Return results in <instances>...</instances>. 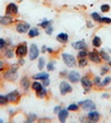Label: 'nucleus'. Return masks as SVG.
<instances>
[{
    "label": "nucleus",
    "mask_w": 111,
    "mask_h": 123,
    "mask_svg": "<svg viewBox=\"0 0 111 123\" xmlns=\"http://www.w3.org/2000/svg\"><path fill=\"white\" fill-rule=\"evenodd\" d=\"M15 56L18 58H24L26 55H28V47L25 43H22V44L18 45L15 48Z\"/></svg>",
    "instance_id": "obj_3"
},
{
    "label": "nucleus",
    "mask_w": 111,
    "mask_h": 123,
    "mask_svg": "<svg viewBox=\"0 0 111 123\" xmlns=\"http://www.w3.org/2000/svg\"><path fill=\"white\" fill-rule=\"evenodd\" d=\"M36 119H37V116L36 114H34V113H30L27 116V119H26V122H35L36 121Z\"/></svg>",
    "instance_id": "obj_35"
},
{
    "label": "nucleus",
    "mask_w": 111,
    "mask_h": 123,
    "mask_svg": "<svg viewBox=\"0 0 111 123\" xmlns=\"http://www.w3.org/2000/svg\"><path fill=\"white\" fill-rule=\"evenodd\" d=\"M62 59H63L64 64L67 65V67H69V68H74V67H76L77 65V62H76L75 57L72 56V55H70V54H65V52H63L62 54Z\"/></svg>",
    "instance_id": "obj_2"
},
{
    "label": "nucleus",
    "mask_w": 111,
    "mask_h": 123,
    "mask_svg": "<svg viewBox=\"0 0 111 123\" xmlns=\"http://www.w3.org/2000/svg\"><path fill=\"white\" fill-rule=\"evenodd\" d=\"M50 25H52V21H50V20H44V21L43 22H40L39 24H38V26H39V27H42V28H47L48 27V26H50Z\"/></svg>",
    "instance_id": "obj_26"
},
{
    "label": "nucleus",
    "mask_w": 111,
    "mask_h": 123,
    "mask_svg": "<svg viewBox=\"0 0 111 123\" xmlns=\"http://www.w3.org/2000/svg\"><path fill=\"white\" fill-rule=\"evenodd\" d=\"M8 104H9V101H8L7 95H1L0 94V106H7Z\"/></svg>",
    "instance_id": "obj_31"
},
{
    "label": "nucleus",
    "mask_w": 111,
    "mask_h": 123,
    "mask_svg": "<svg viewBox=\"0 0 111 123\" xmlns=\"http://www.w3.org/2000/svg\"><path fill=\"white\" fill-rule=\"evenodd\" d=\"M18 13V6L15 5L14 2H10L9 5L7 6V8H6V14L7 15H16V14Z\"/></svg>",
    "instance_id": "obj_11"
},
{
    "label": "nucleus",
    "mask_w": 111,
    "mask_h": 123,
    "mask_svg": "<svg viewBox=\"0 0 111 123\" xmlns=\"http://www.w3.org/2000/svg\"><path fill=\"white\" fill-rule=\"evenodd\" d=\"M72 47H73L74 49H76V50H81V49H86V50H87L88 49L87 45H86V43L84 42V40H77V42L73 43Z\"/></svg>",
    "instance_id": "obj_17"
},
{
    "label": "nucleus",
    "mask_w": 111,
    "mask_h": 123,
    "mask_svg": "<svg viewBox=\"0 0 111 123\" xmlns=\"http://www.w3.org/2000/svg\"><path fill=\"white\" fill-rule=\"evenodd\" d=\"M8 47V43L5 38H0V51L1 50H5L6 48Z\"/></svg>",
    "instance_id": "obj_34"
},
{
    "label": "nucleus",
    "mask_w": 111,
    "mask_h": 123,
    "mask_svg": "<svg viewBox=\"0 0 111 123\" xmlns=\"http://www.w3.org/2000/svg\"><path fill=\"white\" fill-rule=\"evenodd\" d=\"M87 119L90 121V122H98L100 119V113L98 111H96V109L90 110V111H88Z\"/></svg>",
    "instance_id": "obj_14"
},
{
    "label": "nucleus",
    "mask_w": 111,
    "mask_h": 123,
    "mask_svg": "<svg viewBox=\"0 0 111 123\" xmlns=\"http://www.w3.org/2000/svg\"><path fill=\"white\" fill-rule=\"evenodd\" d=\"M102 97H104V98H109V97H110V94H108V93H105L104 95H102Z\"/></svg>",
    "instance_id": "obj_49"
},
{
    "label": "nucleus",
    "mask_w": 111,
    "mask_h": 123,
    "mask_svg": "<svg viewBox=\"0 0 111 123\" xmlns=\"http://www.w3.org/2000/svg\"><path fill=\"white\" fill-rule=\"evenodd\" d=\"M45 65H46V61H45V58L44 57H40V58H38V63H37V68L39 70H43L45 68Z\"/></svg>",
    "instance_id": "obj_28"
},
{
    "label": "nucleus",
    "mask_w": 111,
    "mask_h": 123,
    "mask_svg": "<svg viewBox=\"0 0 111 123\" xmlns=\"http://www.w3.org/2000/svg\"><path fill=\"white\" fill-rule=\"evenodd\" d=\"M55 61H50V62L49 63H47V70H48V71H53V70H55Z\"/></svg>",
    "instance_id": "obj_38"
},
{
    "label": "nucleus",
    "mask_w": 111,
    "mask_h": 123,
    "mask_svg": "<svg viewBox=\"0 0 111 123\" xmlns=\"http://www.w3.org/2000/svg\"><path fill=\"white\" fill-rule=\"evenodd\" d=\"M110 83H111V77L110 76H106L104 79V81L101 82V85H102V87H105V86L109 85Z\"/></svg>",
    "instance_id": "obj_37"
},
{
    "label": "nucleus",
    "mask_w": 111,
    "mask_h": 123,
    "mask_svg": "<svg viewBox=\"0 0 111 123\" xmlns=\"http://www.w3.org/2000/svg\"><path fill=\"white\" fill-rule=\"evenodd\" d=\"M110 52H111V50H110Z\"/></svg>",
    "instance_id": "obj_52"
},
{
    "label": "nucleus",
    "mask_w": 111,
    "mask_h": 123,
    "mask_svg": "<svg viewBox=\"0 0 111 123\" xmlns=\"http://www.w3.org/2000/svg\"><path fill=\"white\" fill-rule=\"evenodd\" d=\"M31 28V25L27 22H18L15 25V31L18 34H24V33H27Z\"/></svg>",
    "instance_id": "obj_9"
},
{
    "label": "nucleus",
    "mask_w": 111,
    "mask_h": 123,
    "mask_svg": "<svg viewBox=\"0 0 111 123\" xmlns=\"http://www.w3.org/2000/svg\"><path fill=\"white\" fill-rule=\"evenodd\" d=\"M110 112H111V109H110Z\"/></svg>",
    "instance_id": "obj_51"
},
{
    "label": "nucleus",
    "mask_w": 111,
    "mask_h": 123,
    "mask_svg": "<svg viewBox=\"0 0 111 123\" xmlns=\"http://www.w3.org/2000/svg\"><path fill=\"white\" fill-rule=\"evenodd\" d=\"M90 16H92V19L94 20V21L98 22V23H101V19H102V16L100 15L99 13H97V12H92V13L90 14Z\"/></svg>",
    "instance_id": "obj_27"
},
{
    "label": "nucleus",
    "mask_w": 111,
    "mask_h": 123,
    "mask_svg": "<svg viewBox=\"0 0 111 123\" xmlns=\"http://www.w3.org/2000/svg\"><path fill=\"white\" fill-rule=\"evenodd\" d=\"M3 70H5V63H3V61L0 60V73L2 72Z\"/></svg>",
    "instance_id": "obj_44"
},
{
    "label": "nucleus",
    "mask_w": 111,
    "mask_h": 123,
    "mask_svg": "<svg viewBox=\"0 0 111 123\" xmlns=\"http://www.w3.org/2000/svg\"><path fill=\"white\" fill-rule=\"evenodd\" d=\"M14 50L13 48H10V47H7V48L5 49V52H3V56H5V58L7 59H12L14 57Z\"/></svg>",
    "instance_id": "obj_21"
},
{
    "label": "nucleus",
    "mask_w": 111,
    "mask_h": 123,
    "mask_svg": "<svg viewBox=\"0 0 111 123\" xmlns=\"http://www.w3.org/2000/svg\"><path fill=\"white\" fill-rule=\"evenodd\" d=\"M42 52H47V46H43L42 47Z\"/></svg>",
    "instance_id": "obj_48"
},
{
    "label": "nucleus",
    "mask_w": 111,
    "mask_h": 123,
    "mask_svg": "<svg viewBox=\"0 0 111 123\" xmlns=\"http://www.w3.org/2000/svg\"><path fill=\"white\" fill-rule=\"evenodd\" d=\"M44 86H43V83H40V82H38L37 80H35L34 82L32 83V85H31V88L33 89V91L37 92V91H39L40 88H43Z\"/></svg>",
    "instance_id": "obj_22"
},
{
    "label": "nucleus",
    "mask_w": 111,
    "mask_h": 123,
    "mask_svg": "<svg viewBox=\"0 0 111 123\" xmlns=\"http://www.w3.org/2000/svg\"><path fill=\"white\" fill-rule=\"evenodd\" d=\"M57 40H58L60 44H65V43H68V40H69V35L64 32L60 33V34L57 35Z\"/></svg>",
    "instance_id": "obj_18"
},
{
    "label": "nucleus",
    "mask_w": 111,
    "mask_h": 123,
    "mask_svg": "<svg viewBox=\"0 0 111 123\" xmlns=\"http://www.w3.org/2000/svg\"><path fill=\"white\" fill-rule=\"evenodd\" d=\"M20 85H21L22 89H23L24 92H27L28 89H30L32 83H31L30 79H28L27 76H22L21 77V81H20Z\"/></svg>",
    "instance_id": "obj_15"
},
{
    "label": "nucleus",
    "mask_w": 111,
    "mask_h": 123,
    "mask_svg": "<svg viewBox=\"0 0 111 123\" xmlns=\"http://www.w3.org/2000/svg\"><path fill=\"white\" fill-rule=\"evenodd\" d=\"M92 47H95V48H99V47L101 46V38H100L99 36H95V37L92 38Z\"/></svg>",
    "instance_id": "obj_23"
},
{
    "label": "nucleus",
    "mask_w": 111,
    "mask_h": 123,
    "mask_svg": "<svg viewBox=\"0 0 111 123\" xmlns=\"http://www.w3.org/2000/svg\"><path fill=\"white\" fill-rule=\"evenodd\" d=\"M92 83H94V86H96L97 88H100V87H102L101 80H100L99 76H95V77H94V81H92Z\"/></svg>",
    "instance_id": "obj_30"
},
{
    "label": "nucleus",
    "mask_w": 111,
    "mask_h": 123,
    "mask_svg": "<svg viewBox=\"0 0 111 123\" xmlns=\"http://www.w3.org/2000/svg\"><path fill=\"white\" fill-rule=\"evenodd\" d=\"M7 98H8L9 104H16V102H18V100L21 99V94H20L18 91L15 89V91H12L10 93H8Z\"/></svg>",
    "instance_id": "obj_7"
},
{
    "label": "nucleus",
    "mask_w": 111,
    "mask_h": 123,
    "mask_svg": "<svg viewBox=\"0 0 111 123\" xmlns=\"http://www.w3.org/2000/svg\"><path fill=\"white\" fill-rule=\"evenodd\" d=\"M101 23L110 24V23H111V19H110V18H107V16H102V19H101Z\"/></svg>",
    "instance_id": "obj_40"
},
{
    "label": "nucleus",
    "mask_w": 111,
    "mask_h": 123,
    "mask_svg": "<svg viewBox=\"0 0 111 123\" xmlns=\"http://www.w3.org/2000/svg\"><path fill=\"white\" fill-rule=\"evenodd\" d=\"M47 52H48V54H53L55 51H53V49H51V48H49V47H47Z\"/></svg>",
    "instance_id": "obj_47"
},
{
    "label": "nucleus",
    "mask_w": 111,
    "mask_h": 123,
    "mask_svg": "<svg viewBox=\"0 0 111 123\" xmlns=\"http://www.w3.org/2000/svg\"><path fill=\"white\" fill-rule=\"evenodd\" d=\"M81 84H82V87L84 88V91L87 93V92H89L90 89L92 88V86H94V83H92V81L89 79L88 76H82L81 77Z\"/></svg>",
    "instance_id": "obj_8"
},
{
    "label": "nucleus",
    "mask_w": 111,
    "mask_h": 123,
    "mask_svg": "<svg viewBox=\"0 0 111 123\" xmlns=\"http://www.w3.org/2000/svg\"><path fill=\"white\" fill-rule=\"evenodd\" d=\"M109 71H110V67L105 65V67H102V69H101V74H106V73L109 72Z\"/></svg>",
    "instance_id": "obj_41"
},
{
    "label": "nucleus",
    "mask_w": 111,
    "mask_h": 123,
    "mask_svg": "<svg viewBox=\"0 0 111 123\" xmlns=\"http://www.w3.org/2000/svg\"><path fill=\"white\" fill-rule=\"evenodd\" d=\"M88 59H89L92 62L94 63H100L101 62V57L99 55V51H96V50H92L90 52H88Z\"/></svg>",
    "instance_id": "obj_12"
},
{
    "label": "nucleus",
    "mask_w": 111,
    "mask_h": 123,
    "mask_svg": "<svg viewBox=\"0 0 111 123\" xmlns=\"http://www.w3.org/2000/svg\"><path fill=\"white\" fill-rule=\"evenodd\" d=\"M47 93H48V92H47V88L46 87H43V88H40L39 91H37L36 92V96L38 98H45L47 96Z\"/></svg>",
    "instance_id": "obj_24"
},
{
    "label": "nucleus",
    "mask_w": 111,
    "mask_h": 123,
    "mask_svg": "<svg viewBox=\"0 0 111 123\" xmlns=\"http://www.w3.org/2000/svg\"><path fill=\"white\" fill-rule=\"evenodd\" d=\"M100 10H101V12H104V13H107V12L110 11V6L107 5V3H105V5H101V7H100Z\"/></svg>",
    "instance_id": "obj_36"
},
{
    "label": "nucleus",
    "mask_w": 111,
    "mask_h": 123,
    "mask_svg": "<svg viewBox=\"0 0 111 123\" xmlns=\"http://www.w3.org/2000/svg\"><path fill=\"white\" fill-rule=\"evenodd\" d=\"M68 117H69V110L65 109V108H62V109L60 110V112L58 113V119H59V121H60L61 123H64L65 121H67Z\"/></svg>",
    "instance_id": "obj_16"
},
{
    "label": "nucleus",
    "mask_w": 111,
    "mask_h": 123,
    "mask_svg": "<svg viewBox=\"0 0 111 123\" xmlns=\"http://www.w3.org/2000/svg\"><path fill=\"white\" fill-rule=\"evenodd\" d=\"M68 80H69V82H71V83L75 84V83H79L80 81H81V74H80L77 71H75V70H72V71H70L69 73H68Z\"/></svg>",
    "instance_id": "obj_10"
},
{
    "label": "nucleus",
    "mask_w": 111,
    "mask_h": 123,
    "mask_svg": "<svg viewBox=\"0 0 111 123\" xmlns=\"http://www.w3.org/2000/svg\"><path fill=\"white\" fill-rule=\"evenodd\" d=\"M49 84H50V80H49V77H47L46 80H44V81H43V86H45V87L49 86Z\"/></svg>",
    "instance_id": "obj_42"
},
{
    "label": "nucleus",
    "mask_w": 111,
    "mask_h": 123,
    "mask_svg": "<svg viewBox=\"0 0 111 123\" xmlns=\"http://www.w3.org/2000/svg\"><path fill=\"white\" fill-rule=\"evenodd\" d=\"M87 64H88V60H87L86 58H80V59H79L77 65H79L80 68H85Z\"/></svg>",
    "instance_id": "obj_29"
},
{
    "label": "nucleus",
    "mask_w": 111,
    "mask_h": 123,
    "mask_svg": "<svg viewBox=\"0 0 111 123\" xmlns=\"http://www.w3.org/2000/svg\"><path fill=\"white\" fill-rule=\"evenodd\" d=\"M39 54H40L39 48L35 44H31L30 49H28V58H30V60L34 61V60H36V59H38Z\"/></svg>",
    "instance_id": "obj_4"
},
{
    "label": "nucleus",
    "mask_w": 111,
    "mask_h": 123,
    "mask_svg": "<svg viewBox=\"0 0 111 123\" xmlns=\"http://www.w3.org/2000/svg\"><path fill=\"white\" fill-rule=\"evenodd\" d=\"M67 109L69 110V111H77V110L80 109V106H79V104H71Z\"/></svg>",
    "instance_id": "obj_33"
},
{
    "label": "nucleus",
    "mask_w": 111,
    "mask_h": 123,
    "mask_svg": "<svg viewBox=\"0 0 111 123\" xmlns=\"http://www.w3.org/2000/svg\"><path fill=\"white\" fill-rule=\"evenodd\" d=\"M59 91H60V94L61 95H67V94L71 93L72 91H73V87L71 86V84L69 83V82L67 81H62L60 83V85H59Z\"/></svg>",
    "instance_id": "obj_6"
},
{
    "label": "nucleus",
    "mask_w": 111,
    "mask_h": 123,
    "mask_svg": "<svg viewBox=\"0 0 111 123\" xmlns=\"http://www.w3.org/2000/svg\"><path fill=\"white\" fill-rule=\"evenodd\" d=\"M79 106H80V108H82V109L85 110V111H90V110L96 109L95 102L90 99H85V100H83V101H80Z\"/></svg>",
    "instance_id": "obj_5"
},
{
    "label": "nucleus",
    "mask_w": 111,
    "mask_h": 123,
    "mask_svg": "<svg viewBox=\"0 0 111 123\" xmlns=\"http://www.w3.org/2000/svg\"><path fill=\"white\" fill-rule=\"evenodd\" d=\"M40 34L39 30L38 27H34V28H30V31L27 32V36L30 38H35V37H38Z\"/></svg>",
    "instance_id": "obj_20"
},
{
    "label": "nucleus",
    "mask_w": 111,
    "mask_h": 123,
    "mask_svg": "<svg viewBox=\"0 0 111 123\" xmlns=\"http://www.w3.org/2000/svg\"><path fill=\"white\" fill-rule=\"evenodd\" d=\"M61 109H62V107H61V106H56V107L53 108V112L58 114L59 112H60V110H61Z\"/></svg>",
    "instance_id": "obj_43"
},
{
    "label": "nucleus",
    "mask_w": 111,
    "mask_h": 123,
    "mask_svg": "<svg viewBox=\"0 0 111 123\" xmlns=\"http://www.w3.org/2000/svg\"><path fill=\"white\" fill-rule=\"evenodd\" d=\"M24 62H25V61H24L23 58H18V65H23Z\"/></svg>",
    "instance_id": "obj_45"
},
{
    "label": "nucleus",
    "mask_w": 111,
    "mask_h": 123,
    "mask_svg": "<svg viewBox=\"0 0 111 123\" xmlns=\"http://www.w3.org/2000/svg\"><path fill=\"white\" fill-rule=\"evenodd\" d=\"M88 56V52L86 49H81V50H79V54H77V57L80 58H86V57Z\"/></svg>",
    "instance_id": "obj_32"
},
{
    "label": "nucleus",
    "mask_w": 111,
    "mask_h": 123,
    "mask_svg": "<svg viewBox=\"0 0 111 123\" xmlns=\"http://www.w3.org/2000/svg\"><path fill=\"white\" fill-rule=\"evenodd\" d=\"M18 63H16V64H12L11 67H10V69L6 70L5 72H3V74H2L3 80H6V81H8V82L16 81V80H18Z\"/></svg>",
    "instance_id": "obj_1"
},
{
    "label": "nucleus",
    "mask_w": 111,
    "mask_h": 123,
    "mask_svg": "<svg viewBox=\"0 0 111 123\" xmlns=\"http://www.w3.org/2000/svg\"><path fill=\"white\" fill-rule=\"evenodd\" d=\"M45 32H46L47 35H51V34L53 33V26H52V25L48 26L47 28H45Z\"/></svg>",
    "instance_id": "obj_39"
},
{
    "label": "nucleus",
    "mask_w": 111,
    "mask_h": 123,
    "mask_svg": "<svg viewBox=\"0 0 111 123\" xmlns=\"http://www.w3.org/2000/svg\"><path fill=\"white\" fill-rule=\"evenodd\" d=\"M86 24H87V27H88V28L94 27V24H92V22H89V21H87V23H86Z\"/></svg>",
    "instance_id": "obj_46"
},
{
    "label": "nucleus",
    "mask_w": 111,
    "mask_h": 123,
    "mask_svg": "<svg viewBox=\"0 0 111 123\" xmlns=\"http://www.w3.org/2000/svg\"><path fill=\"white\" fill-rule=\"evenodd\" d=\"M0 123H3V120H2V119H0Z\"/></svg>",
    "instance_id": "obj_50"
},
{
    "label": "nucleus",
    "mask_w": 111,
    "mask_h": 123,
    "mask_svg": "<svg viewBox=\"0 0 111 123\" xmlns=\"http://www.w3.org/2000/svg\"><path fill=\"white\" fill-rule=\"evenodd\" d=\"M47 77H49V73L48 72H40L37 73V74H34L32 76L33 80H37V81H44Z\"/></svg>",
    "instance_id": "obj_19"
},
{
    "label": "nucleus",
    "mask_w": 111,
    "mask_h": 123,
    "mask_svg": "<svg viewBox=\"0 0 111 123\" xmlns=\"http://www.w3.org/2000/svg\"><path fill=\"white\" fill-rule=\"evenodd\" d=\"M99 55H100V57H101V60L106 61V62H109V61L111 60L109 54H107L106 50H104V49H101V50L99 51Z\"/></svg>",
    "instance_id": "obj_25"
},
{
    "label": "nucleus",
    "mask_w": 111,
    "mask_h": 123,
    "mask_svg": "<svg viewBox=\"0 0 111 123\" xmlns=\"http://www.w3.org/2000/svg\"><path fill=\"white\" fill-rule=\"evenodd\" d=\"M14 22V18L11 15H0V25L9 26Z\"/></svg>",
    "instance_id": "obj_13"
}]
</instances>
